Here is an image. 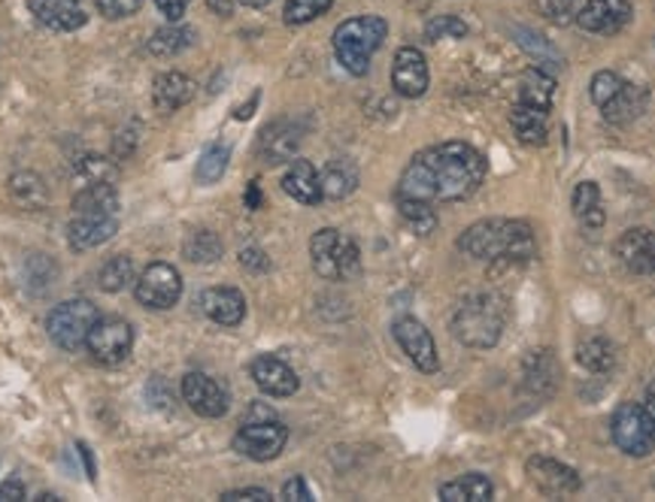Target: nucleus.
Returning <instances> with one entry per match:
<instances>
[{"label":"nucleus","mask_w":655,"mask_h":502,"mask_svg":"<svg viewBox=\"0 0 655 502\" xmlns=\"http://www.w3.org/2000/svg\"><path fill=\"white\" fill-rule=\"evenodd\" d=\"M622 83H625V79H622L620 73H613V71L595 73V76H592V85H589V97H592V104L601 109V106L608 104L610 97H613V94L620 92Z\"/></svg>","instance_id":"obj_42"},{"label":"nucleus","mask_w":655,"mask_h":502,"mask_svg":"<svg viewBox=\"0 0 655 502\" xmlns=\"http://www.w3.org/2000/svg\"><path fill=\"white\" fill-rule=\"evenodd\" d=\"M24 500V484L19 479H7L0 484V502Z\"/></svg>","instance_id":"obj_50"},{"label":"nucleus","mask_w":655,"mask_h":502,"mask_svg":"<svg viewBox=\"0 0 655 502\" xmlns=\"http://www.w3.org/2000/svg\"><path fill=\"white\" fill-rule=\"evenodd\" d=\"M134 297H137V303L152 309V312L173 309L179 303V297H182V276H179V269L170 267V264H161V260L149 264L140 273Z\"/></svg>","instance_id":"obj_10"},{"label":"nucleus","mask_w":655,"mask_h":502,"mask_svg":"<svg viewBox=\"0 0 655 502\" xmlns=\"http://www.w3.org/2000/svg\"><path fill=\"white\" fill-rule=\"evenodd\" d=\"M240 3H243V7H252V10H262L271 0H240Z\"/></svg>","instance_id":"obj_56"},{"label":"nucleus","mask_w":655,"mask_h":502,"mask_svg":"<svg viewBox=\"0 0 655 502\" xmlns=\"http://www.w3.org/2000/svg\"><path fill=\"white\" fill-rule=\"evenodd\" d=\"M398 210H401V218H404V222L410 224L419 236L434 234V227H437V212H434L431 203L398 197Z\"/></svg>","instance_id":"obj_37"},{"label":"nucleus","mask_w":655,"mask_h":502,"mask_svg":"<svg viewBox=\"0 0 655 502\" xmlns=\"http://www.w3.org/2000/svg\"><path fill=\"white\" fill-rule=\"evenodd\" d=\"M182 399L189 409L201 418H222L228 412V391L222 382H215L207 373H186L182 375Z\"/></svg>","instance_id":"obj_13"},{"label":"nucleus","mask_w":655,"mask_h":502,"mask_svg":"<svg viewBox=\"0 0 655 502\" xmlns=\"http://www.w3.org/2000/svg\"><path fill=\"white\" fill-rule=\"evenodd\" d=\"M97 318L101 316H97V306L92 300H67V303L55 306L46 316V333L61 351H80L92 328H95Z\"/></svg>","instance_id":"obj_6"},{"label":"nucleus","mask_w":655,"mask_h":502,"mask_svg":"<svg viewBox=\"0 0 655 502\" xmlns=\"http://www.w3.org/2000/svg\"><path fill=\"white\" fill-rule=\"evenodd\" d=\"M152 97H156V106L161 113H173V109H182L186 104H191V97H194V83H191L186 73L167 71L161 73V76H156Z\"/></svg>","instance_id":"obj_26"},{"label":"nucleus","mask_w":655,"mask_h":502,"mask_svg":"<svg viewBox=\"0 0 655 502\" xmlns=\"http://www.w3.org/2000/svg\"><path fill=\"white\" fill-rule=\"evenodd\" d=\"M573 215L585 224V227H601L604 224V210H601V188L595 182H580L573 188L571 197Z\"/></svg>","instance_id":"obj_33"},{"label":"nucleus","mask_w":655,"mask_h":502,"mask_svg":"<svg viewBox=\"0 0 655 502\" xmlns=\"http://www.w3.org/2000/svg\"><path fill=\"white\" fill-rule=\"evenodd\" d=\"M12 194L22 200L24 206H28V194H34L36 206H40V203L46 200V188H43V179H40V175L19 173L12 175Z\"/></svg>","instance_id":"obj_43"},{"label":"nucleus","mask_w":655,"mask_h":502,"mask_svg":"<svg viewBox=\"0 0 655 502\" xmlns=\"http://www.w3.org/2000/svg\"><path fill=\"white\" fill-rule=\"evenodd\" d=\"M510 125L513 133L519 137V142H525V146H543L549 137V109L516 100L510 109Z\"/></svg>","instance_id":"obj_24"},{"label":"nucleus","mask_w":655,"mask_h":502,"mask_svg":"<svg viewBox=\"0 0 655 502\" xmlns=\"http://www.w3.org/2000/svg\"><path fill=\"white\" fill-rule=\"evenodd\" d=\"M489 173V161L467 142H441L413 154L406 164L398 197L422 200V203H458L474 197Z\"/></svg>","instance_id":"obj_1"},{"label":"nucleus","mask_w":655,"mask_h":502,"mask_svg":"<svg viewBox=\"0 0 655 502\" xmlns=\"http://www.w3.org/2000/svg\"><path fill=\"white\" fill-rule=\"evenodd\" d=\"M610 436L622 455L646 457L655 448V427L644 403H622L610 420Z\"/></svg>","instance_id":"obj_7"},{"label":"nucleus","mask_w":655,"mask_h":502,"mask_svg":"<svg viewBox=\"0 0 655 502\" xmlns=\"http://www.w3.org/2000/svg\"><path fill=\"white\" fill-rule=\"evenodd\" d=\"M228 161H231V149L222 146V142H215V146H210V149L201 154L198 170H194V179H198L201 185H215V182L225 175Z\"/></svg>","instance_id":"obj_38"},{"label":"nucleus","mask_w":655,"mask_h":502,"mask_svg":"<svg viewBox=\"0 0 655 502\" xmlns=\"http://www.w3.org/2000/svg\"><path fill=\"white\" fill-rule=\"evenodd\" d=\"M158 3V10L165 12V19L170 24H177L182 15H186V10H189V3L191 0H156Z\"/></svg>","instance_id":"obj_49"},{"label":"nucleus","mask_w":655,"mask_h":502,"mask_svg":"<svg viewBox=\"0 0 655 502\" xmlns=\"http://www.w3.org/2000/svg\"><path fill=\"white\" fill-rule=\"evenodd\" d=\"M246 206H250V210H258V206H262V191H258V182H250V191H246Z\"/></svg>","instance_id":"obj_53"},{"label":"nucleus","mask_w":655,"mask_h":502,"mask_svg":"<svg viewBox=\"0 0 655 502\" xmlns=\"http://www.w3.org/2000/svg\"><path fill=\"white\" fill-rule=\"evenodd\" d=\"M240 264L246 269H252V273H264V269H271V260H267V255H264L262 248H243L240 252Z\"/></svg>","instance_id":"obj_48"},{"label":"nucleus","mask_w":655,"mask_h":502,"mask_svg":"<svg viewBox=\"0 0 655 502\" xmlns=\"http://www.w3.org/2000/svg\"><path fill=\"white\" fill-rule=\"evenodd\" d=\"M632 3L628 0H585L577 10V24L585 34H620L625 24L632 22Z\"/></svg>","instance_id":"obj_12"},{"label":"nucleus","mask_w":655,"mask_h":502,"mask_svg":"<svg viewBox=\"0 0 655 502\" xmlns=\"http://www.w3.org/2000/svg\"><path fill=\"white\" fill-rule=\"evenodd\" d=\"M116 231H119L116 212H73L67 224V243L73 252H88V248L109 243Z\"/></svg>","instance_id":"obj_14"},{"label":"nucleus","mask_w":655,"mask_h":502,"mask_svg":"<svg viewBox=\"0 0 655 502\" xmlns=\"http://www.w3.org/2000/svg\"><path fill=\"white\" fill-rule=\"evenodd\" d=\"M283 191H286L292 200L304 203V206H319L325 200L316 167H313L310 161H300V158H295V161L288 164L286 175H283Z\"/></svg>","instance_id":"obj_23"},{"label":"nucleus","mask_w":655,"mask_h":502,"mask_svg":"<svg viewBox=\"0 0 655 502\" xmlns=\"http://www.w3.org/2000/svg\"><path fill=\"white\" fill-rule=\"evenodd\" d=\"M616 257L620 264L634 276H649L655 273V234L649 227H628L616 239Z\"/></svg>","instance_id":"obj_19"},{"label":"nucleus","mask_w":655,"mask_h":502,"mask_svg":"<svg viewBox=\"0 0 655 502\" xmlns=\"http://www.w3.org/2000/svg\"><path fill=\"white\" fill-rule=\"evenodd\" d=\"M495 488H492V481L486 476H479V472H467L462 479L446 481L441 484V496L443 502H489Z\"/></svg>","instance_id":"obj_29"},{"label":"nucleus","mask_w":655,"mask_h":502,"mask_svg":"<svg viewBox=\"0 0 655 502\" xmlns=\"http://www.w3.org/2000/svg\"><path fill=\"white\" fill-rule=\"evenodd\" d=\"M525 472H528V481H531L543 496H568V493L580 491V476H577V469L561 463V460H552V457H531V460L525 463Z\"/></svg>","instance_id":"obj_16"},{"label":"nucleus","mask_w":655,"mask_h":502,"mask_svg":"<svg viewBox=\"0 0 655 502\" xmlns=\"http://www.w3.org/2000/svg\"><path fill=\"white\" fill-rule=\"evenodd\" d=\"M255 104H258V94H255V97H252V100L246 106H240L237 113H234V118H250L252 116V109H255Z\"/></svg>","instance_id":"obj_55"},{"label":"nucleus","mask_w":655,"mask_h":502,"mask_svg":"<svg viewBox=\"0 0 655 502\" xmlns=\"http://www.w3.org/2000/svg\"><path fill=\"white\" fill-rule=\"evenodd\" d=\"M271 491L264 488H240V491H228L222 493V502H271Z\"/></svg>","instance_id":"obj_46"},{"label":"nucleus","mask_w":655,"mask_h":502,"mask_svg":"<svg viewBox=\"0 0 655 502\" xmlns=\"http://www.w3.org/2000/svg\"><path fill=\"white\" fill-rule=\"evenodd\" d=\"M85 349L101 366H119L128 361L134 349V328L119 316L97 318L95 328L85 339Z\"/></svg>","instance_id":"obj_9"},{"label":"nucleus","mask_w":655,"mask_h":502,"mask_svg":"<svg viewBox=\"0 0 655 502\" xmlns=\"http://www.w3.org/2000/svg\"><path fill=\"white\" fill-rule=\"evenodd\" d=\"M385 34H389V24H385L382 15L346 19V22L334 31V55L344 64L346 73L365 76L370 67V58H373V52L382 46Z\"/></svg>","instance_id":"obj_4"},{"label":"nucleus","mask_w":655,"mask_h":502,"mask_svg":"<svg viewBox=\"0 0 655 502\" xmlns=\"http://www.w3.org/2000/svg\"><path fill=\"white\" fill-rule=\"evenodd\" d=\"M334 0H286V10H283V22L298 28V24H307L313 19H319L325 12L331 10Z\"/></svg>","instance_id":"obj_39"},{"label":"nucleus","mask_w":655,"mask_h":502,"mask_svg":"<svg viewBox=\"0 0 655 502\" xmlns=\"http://www.w3.org/2000/svg\"><path fill=\"white\" fill-rule=\"evenodd\" d=\"M40 502H59V496L55 493H40Z\"/></svg>","instance_id":"obj_57"},{"label":"nucleus","mask_w":655,"mask_h":502,"mask_svg":"<svg viewBox=\"0 0 655 502\" xmlns=\"http://www.w3.org/2000/svg\"><path fill=\"white\" fill-rule=\"evenodd\" d=\"M250 373H252V382H255L258 391L267 394V397L286 399L298 394V387H300L298 373H295L286 361L274 357V354H258V357L250 363Z\"/></svg>","instance_id":"obj_17"},{"label":"nucleus","mask_w":655,"mask_h":502,"mask_svg":"<svg viewBox=\"0 0 655 502\" xmlns=\"http://www.w3.org/2000/svg\"><path fill=\"white\" fill-rule=\"evenodd\" d=\"M392 337L419 373H437L441 370V354H437L434 337L422 321L410 316L398 318L392 324Z\"/></svg>","instance_id":"obj_11"},{"label":"nucleus","mask_w":655,"mask_h":502,"mask_svg":"<svg viewBox=\"0 0 655 502\" xmlns=\"http://www.w3.org/2000/svg\"><path fill=\"white\" fill-rule=\"evenodd\" d=\"M325 200H344L358 188V167L349 158H331L319 173Z\"/></svg>","instance_id":"obj_27"},{"label":"nucleus","mask_w":655,"mask_h":502,"mask_svg":"<svg viewBox=\"0 0 655 502\" xmlns=\"http://www.w3.org/2000/svg\"><path fill=\"white\" fill-rule=\"evenodd\" d=\"M310 257L316 273L328 281L356 279L358 269H361V252H358L356 239H349L334 227H323L313 234Z\"/></svg>","instance_id":"obj_5"},{"label":"nucleus","mask_w":655,"mask_h":502,"mask_svg":"<svg viewBox=\"0 0 655 502\" xmlns=\"http://www.w3.org/2000/svg\"><path fill=\"white\" fill-rule=\"evenodd\" d=\"M194 40V31L191 28H179V24H170V28H161L156 34L149 36V52L156 58H170V55H179L182 49L191 46Z\"/></svg>","instance_id":"obj_34"},{"label":"nucleus","mask_w":655,"mask_h":502,"mask_svg":"<svg viewBox=\"0 0 655 502\" xmlns=\"http://www.w3.org/2000/svg\"><path fill=\"white\" fill-rule=\"evenodd\" d=\"M140 3L144 0H95L97 12L104 15V19H128L134 12L140 10Z\"/></svg>","instance_id":"obj_44"},{"label":"nucleus","mask_w":655,"mask_h":502,"mask_svg":"<svg viewBox=\"0 0 655 502\" xmlns=\"http://www.w3.org/2000/svg\"><path fill=\"white\" fill-rule=\"evenodd\" d=\"M507 328V300L500 293L479 291L465 297L455 306L450 330L453 337L467 345V349H495L500 342V333Z\"/></svg>","instance_id":"obj_3"},{"label":"nucleus","mask_w":655,"mask_h":502,"mask_svg":"<svg viewBox=\"0 0 655 502\" xmlns=\"http://www.w3.org/2000/svg\"><path fill=\"white\" fill-rule=\"evenodd\" d=\"M462 36H467V24L458 15H434L425 24V40L429 43H437V40H462Z\"/></svg>","instance_id":"obj_40"},{"label":"nucleus","mask_w":655,"mask_h":502,"mask_svg":"<svg viewBox=\"0 0 655 502\" xmlns=\"http://www.w3.org/2000/svg\"><path fill=\"white\" fill-rule=\"evenodd\" d=\"M119 210V191L113 182H92L73 197V212H116Z\"/></svg>","instance_id":"obj_32"},{"label":"nucleus","mask_w":655,"mask_h":502,"mask_svg":"<svg viewBox=\"0 0 655 502\" xmlns=\"http://www.w3.org/2000/svg\"><path fill=\"white\" fill-rule=\"evenodd\" d=\"M201 312L213 324L222 328H237L246 318V297L237 288H207L201 293Z\"/></svg>","instance_id":"obj_21"},{"label":"nucleus","mask_w":655,"mask_h":502,"mask_svg":"<svg viewBox=\"0 0 655 502\" xmlns=\"http://www.w3.org/2000/svg\"><path fill=\"white\" fill-rule=\"evenodd\" d=\"M646 104H649V92H646L644 85H634V83H622V88L613 97H610L608 104L601 106V116L610 125H616V128H625V125H632L637 118L646 113Z\"/></svg>","instance_id":"obj_22"},{"label":"nucleus","mask_w":655,"mask_h":502,"mask_svg":"<svg viewBox=\"0 0 655 502\" xmlns=\"http://www.w3.org/2000/svg\"><path fill=\"white\" fill-rule=\"evenodd\" d=\"M207 3H210L215 15H222V19H228V15L234 12V0H207Z\"/></svg>","instance_id":"obj_52"},{"label":"nucleus","mask_w":655,"mask_h":502,"mask_svg":"<svg viewBox=\"0 0 655 502\" xmlns=\"http://www.w3.org/2000/svg\"><path fill=\"white\" fill-rule=\"evenodd\" d=\"M283 500L310 502L313 500V491H310V488H307V481L300 479V476H295V479H288L286 484H283Z\"/></svg>","instance_id":"obj_47"},{"label":"nucleus","mask_w":655,"mask_h":502,"mask_svg":"<svg viewBox=\"0 0 655 502\" xmlns=\"http://www.w3.org/2000/svg\"><path fill=\"white\" fill-rule=\"evenodd\" d=\"M300 142H304V128H300L298 121L279 118V121H271V125L262 130V137H258V154H262L264 164H286V161H295Z\"/></svg>","instance_id":"obj_15"},{"label":"nucleus","mask_w":655,"mask_h":502,"mask_svg":"<svg viewBox=\"0 0 655 502\" xmlns=\"http://www.w3.org/2000/svg\"><path fill=\"white\" fill-rule=\"evenodd\" d=\"M513 40L519 43L522 52H528V58L537 61V67L540 71H561L564 67V58H561V52L552 46V40H547L543 34H537L531 28H522V24H516L513 28Z\"/></svg>","instance_id":"obj_28"},{"label":"nucleus","mask_w":655,"mask_h":502,"mask_svg":"<svg viewBox=\"0 0 655 502\" xmlns=\"http://www.w3.org/2000/svg\"><path fill=\"white\" fill-rule=\"evenodd\" d=\"M76 175L83 179V185H92V182H113V179H116V167L109 164L107 158L92 154V158H83V161L76 164Z\"/></svg>","instance_id":"obj_41"},{"label":"nucleus","mask_w":655,"mask_h":502,"mask_svg":"<svg viewBox=\"0 0 655 502\" xmlns=\"http://www.w3.org/2000/svg\"><path fill=\"white\" fill-rule=\"evenodd\" d=\"M134 281V260L128 255H116L107 260L101 273H97V285L104 293H119L125 291Z\"/></svg>","instance_id":"obj_35"},{"label":"nucleus","mask_w":655,"mask_h":502,"mask_svg":"<svg viewBox=\"0 0 655 502\" xmlns=\"http://www.w3.org/2000/svg\"><path fill=\"white\" fill-rule=\"evenodd\" d=\"M644 409L649 412V418H653V427H655V378H653V382H649V387H646Z\"/></svg>","instance_id":"obj_54"},{"label":"nucleus","mask_w":655,"mask_h":502,"mask_svg":"<svg viewBox=\"0 0 655 502\" xmlns=\"http://www.w3.org/2000/svg\"><path fill=\"white\" fill-rule=\"evenodd\" d=\"M458 252L492 264H525L537 255L531 224L516 218H483L458 236Z\"/></svg>","instance_id":"obj_2"},{"label":"nucleus","mask_w":655,"mask_h":502,"mask_svg":"<svg viewBox=\"0 0 655 502\" xmlns=\"http://www.w3.org/2000/svg\"><path fill=\"white\" fill-rule=\"evenodd\" d=\"M146 397H149V403H152L156 409H170V403H173V394H170V387H167V382H161V378H152V382H149Z\"/></svg>","instance_id":"obj_45"},{"label":"nucleus","mask_w":655,"mask_h":502,"mask_svg":"<svg viewBox=\"0 0 655 502\" xmlns=\"http://www.w3.org/2000/svg\"><path fill=\"white\" fill-rule=\"evenodd\" d=\"M547 12L559 22H568V15L573 12V0H547Z\"/></svg>","instance_id":"obj_51"},{"label":"nucleus","mask_w":655,"mask_h":502,"mask_svg":"<svg viewBox=\"0 0 655 502\" xmlns=\"http://www.w3.org/2000/svg\"><path fill=\"white\" fill-rule=\"evenodd\" d=\"M182 252H186L191 264H215L222 257V252H225V246H222V239L213 231H194L186 239Z\"/></svg>","instance_id":"obj_36"},{"label":"nucleus","mask_w":655,"mask_h":502,"mask_svg":"<svg viewBox=\"0 0 655 502\" xmlns=\"http://www.w3.org/2000/svg\"><path fill=\"white\" fill-rule=\"evenodd\" d=\"M28 10L43 28L59 31V34L80 31L88 22L83 0H28Z\"/></svg>","instance_id":"obj_20"},{"label":"nucleus","mask_w":655,"mask_h":502,"mask_svg":"<svg viewBox=\"0 0 655 502\" xmlns=\"http://www.w3.org/2000/svg\"><path fill=\"white\" fill-rule=\"evenodd\" d=\"M556 378H559V366H556L552 351H531V354L525 357L522 385L535 394L537 403L556 391Z\"/></svg>","instance_id":"obj_25"},{"label":"nucleus","mask_w":655,"mask_h":502,"mask_svg":"<svg viewBox=\"0 0 655 502\" xmlns=\"http://www.w3.org/2000/svg\"><path fill=\"white\" fill-rule=\"evenodd\" d=\"M392 88L401 97H422L429 92V61L416 46H401L394 52Z\"/></svg>","instance_id":"obj_18"},{"label":"nucleus","mask_w":655,"mask_h":502,"mask_svg":"<svg viewBox=\"0 0 655 502\" xmlns=\"http://www.w3.org/2000/svg\"><path fill=\"white\" fill-rule=\"evenodd\" d=\"M552 92H556V79H552L547 71L531 67V71H525L522 79H519V97H516V100L540 106V109H549V106H552Z\"/></svg>","instance_id":"obj_31"},{"label":"nucleus","mask_w":655,"mask_h":502,"mask_svg":"<svg viewBox=\"0 0 655 502\" xmlns=\"http://www.w3.org/2000/svg\"><path fill=\"white\" fill-rule=\"evenodd\" d=\"M577 361L589 373H610L616 366V345L604 337H589L577 345Z\"/></svg>","instance_id":"obj_30"},{"label":"nucleus","mask_w":655,"mask_h":502,"mask_svg":"<svg viewBox=\"0 0 655 502\" xmlns=\"http://www.w3.org/2000/svg\"><path fill=\"white\" fill-rule=\"evenodd\" d=\"M286 442V424H279L276 418H246L243 427L237 430V436H234V451L250 457L255 463H267V460L283 455Z\"/></svg>","instance_id":"obj_8"}]
</instances>
